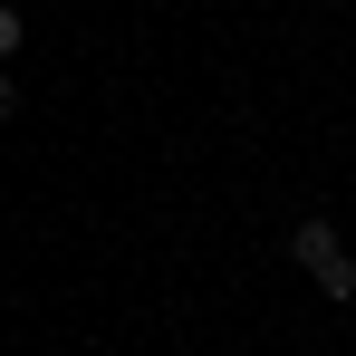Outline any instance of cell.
<instances>
[{"label":"cell","instance_id":"3","mask_svg":"<svg viewBox=\"0 0 356 356\" xmlns=\"http://www.w3.org/2000/svg\"><path fill=\"white\" fill-rule=\"evenodd\" d=\"M10 106H19V87H10V77H0V116H10Z\"/></svg>","mask_w":356,"mask_h":356},{"label":"cell","instance_id":"1","mask_svg":"<svg viewBox=\"0 0 356 356\" xmlns=\"http://www.w3.org/2000/svg\"><path fill=\"white\" fill-rule=\"evenodd\" d=\"M289 260L327 298H356V260H347V241H337V222H298V232H289Z\"/></svg>","mask_w":356,"mask_h":356},{"label":"cell","instance_id":"2","mask_svg":"<svg viewBox=\"0 0 356 356\" xmlns=\"http://www.w3.org/2000/svg\"><path fill=\"white\" fill-rule=\"evenodd\" d=\"M10 49H19V10L0 0V58H10Z\"/></svg>","mask_w":356,"mask_h":356}]
</instances>
